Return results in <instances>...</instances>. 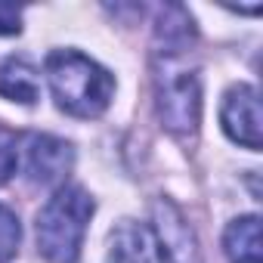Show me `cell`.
I'll list each match as a JSON object with an SVG mask.
<instances>
[{
    "instance_id": "cell-7",
    "label": "cell",
    "mask_w": 263,
    "mask_h": 263,
    "mask_svg": "<svg viewBox=\"0 0 263 263\" xmlns=\"http://www.w3.org/2000/svg\"><path fill=\"white\" fill-rule=\"evenodd\" d=\"M223 251L229 263H263V248H260V217L248 214L238 217L226 226L223 235Z\"/></svg>"
},
{
    "instance_id": "cell-10",
    "label": "cell",
    "mask_w": 263,
    "mask_h": 263,
    "mask_svg": "<svg viewBox=\"0 0 263 263\" xmlns=\"http://www.w3.org/2000/svg\"><path fill=\"white\" fill-rule=\"evenodd\" d=\"M16 164H19V152H16V134L7 130L0 124V186H4L13 174H16Z\"/></svg>"
},
{
    "instance_id": "cell-8",
    "label": "cell",
    "mask_w": 263,
    "mask_h": 263,
    "mask_svg": "<svg viewBox=\"0 0 263 263\" xmlns=\"http://www.w3.org/2000/svg\"><path fill=\"white\" fill-rule=\"evenodd\" d=\"M0 96L13 99V102H22V105L37 102V96H41L37 71L25 59H7V62H0Z\"/></svg>"
},
{
    "instance_id": "cell-6",
    "label": "cell",
    "mask_w": 263,
    "mask_h": 263,
    "mask_svg": "<svg viewBox=\"0 0 263 263\" xmlns=\"http://www.w3.org/2000/svg\"><path fill=\"white\" fill-rule=\"evenodd\" d=\"M108 263H164V251L149 226L124 220L111 232Z\"/></svg>"
},
{
    "instance_id": "cell-4",
    "label": "cell",
    "mask_w": 263,
    "mask_h": 263,
    "mask_svg": "<svg viewBox=\"0 0 263 263\" xmlns=\"http://www.w3.org/2000/svg\"><path fill=\"white\" fill-rule=\"evenodd\" d=\"M220 121H223V130L229 134V140H235L238 146L251 152L260 149V96L254 87L248 84L232 87L223 99Z\"/></svg>"
},
{
    "instance_id": "cell-9",
    "label": "cell",
    "mask_w": 263,
    "mask_h": 263,
    "mask_svg": "<svg viewBox=\"0 0 263 263\" xmlns=\"http://www.w3.org/2000/svg\"><path fill=\"white\" fill-rule=\"evenodd\" d=\"M19 238H22V226L19 217L0 204V263H10L19 251Z\"/></svg>"
},
{
    "instance_id": "cell-1",
    "label": "cell",
    "mask_w": 263,
    "mask_h": 263,
    "mask_svg": "<svg viewBox=\"0 0 263 263\" xmlns=\"http://www.w3.org/2000/svg\"><path fill=\"white\" fill-rule=\"evenodd\" d=\"M192 50H195L192 16L180 4L164 7L155 22L152 81H155L158 118L180 140H192L201 121V81Z\"/></svg>"
},
{
    "instance_id": "cell-5",
    "label": "cell",
    "mask_w": 263,
    "mask_h": 263,
    "mask_svg": "<svg viewBox=\"0 0 263 263\" xmlns=\"http://www.w3.org/2000/svg\"><path fill=\"white\" fill-rule=\"evenodd\" d=\"M74 164V152L65 140H56L50 134H31L25 143V171L34 183L53 186L62 183L65 174Z\"/></svg>"
},
{
    "instance_id": "cell-11",
    "label": "cell",
    "mask_w": 263,
    "mask_h": 263,
    "mask_svg": "<svg viewBox=\"0 0 263 263\" xmlns=\"http://www.w3.org/2000/svg\"><path fill=\"white\" fill-rule=\"evenodd\" d=\"M22 31V10L13 4H0V34H19Z\"/></svg>"
},
{
    "instance_id": "cell-2",
    "label": "cell",
    "mask_w": 263,
    "mask_h": 263,
    "mask_svg": "<svg viewBox=\"0 0 263 263\" xmlns=\"http://www.w3.org/2000/svg\"><path fill=\"white\" fill-rule=\"evenodd\" d=\"M47 78L56 105L74 118L102 115L115 93V78L78 50H53L47 56Z\"/></svg>"
},
{
    "instance_id": "cell-3",
    "label": "cell",
    "mask_w": 263,
    "mask_h": 263,
    "mask_svg": "<svg viewBox=\"0 0 263 263\" xmlns=\"http://www.w3.org/2000/svg\"><path fill=\"white\" fill-rule=\"evenodd\" d=\"M93 198L81 186H59L37 214V248L50 263H78Z\"/></svg>"
}]
</instances>
